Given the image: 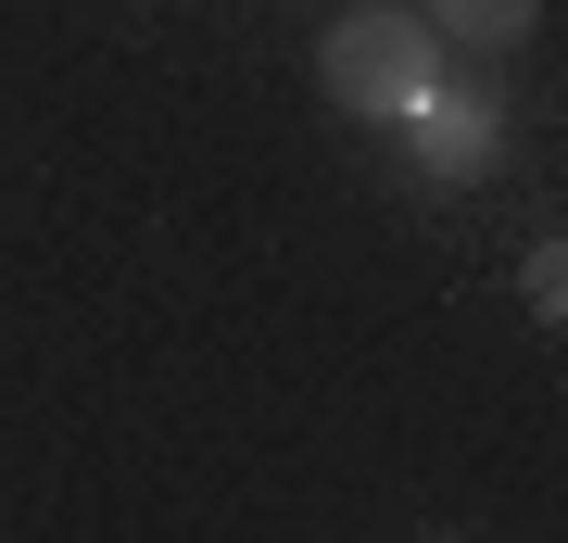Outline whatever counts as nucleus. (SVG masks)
I'll list each match as a JSON object with an SVG mask.
<instances>
[{
    "instance_id": "nucleus-1",
    "label": "nucleus",
    "mask_w": 568,
    "mask_h": 543,
    "mask_svg": "<svg viewBox=\"0 0 568 543\" xmlns=\"http://www.w3.org/2000/svg\"><path fill=\"white\" fill-rule=\"evenodd\" d=\"M316 77H328L342 114H417V101L443 89V39L379 0V13H342V26L316 39Z\"/></svg>"
},
{
    "instance_id": "nucleus-2",
    "label": "nucleus",
    "mask_w": 568,
    "mask_h": 543,
    "mask_svg": "<svg viewBox=\"0 0 568 543\" xmlns=\"http://www.w3.org/2000/svg\"><path fill=\"white\" fill-rule=\"evenodd\" d=\"M405 127H417L429 178H480V164L506 152V101H493V89H429V101H417Z\"/></svg>"
},
{
    "instance_id": "nucleus-4",
    "label": "nucleus",
    "mask_w": 568,
    "mask_h": 543,
    "mask_svg": "<svg viewBox=\"0 0 568 543\" xmlns=\"http://www.w3.org/2000/svg\"><path fill=\"white\" fill-rule=\"evenodd\" d=\"M556 291H568V253H556V241H544V253H530V303H544V329H556V316H568V303H556Z\"/></svg>"
},
{
    "instance_id": "nucleus-3",
    "label": "nucleus",
    "mask_w": 568,
    "mask_h": 543,
    "mask_svg": "<svg viewBox=\"0 0 568 543\" xmlns=\"http://www.w3.org/2000/svg\"><path fill=\"white\" fill-rule=\"evenodd\" d=\"M530 13H544V0H429V39H467V51H518L530 39Z\"/></svg>"
}]
</instances>
